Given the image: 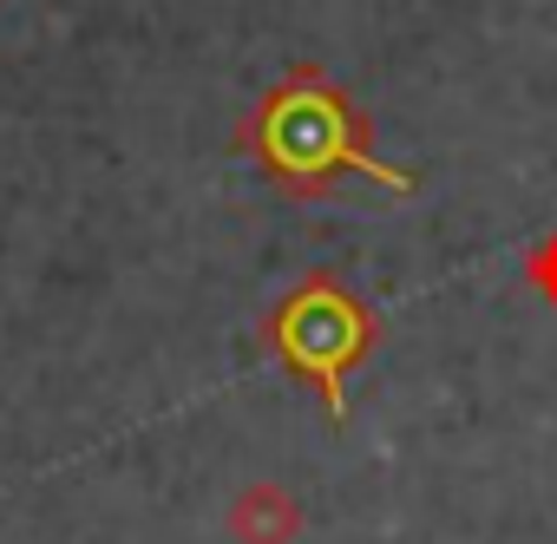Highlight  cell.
I'll list each match as a JSON object with an SVG mask.
<instances>
[{
  "label": "cell",
  "mask_w": 557,
  "mask_h": 544,
  "mask_svg": "<svg viewBox=\"0 0 557 544\" xmlns=\"http://www.w3.org/2000/svg\"><path fill=\"white\" fill-rule=\"evenodd\" d=\"M230 537L236 544H296L302 537V498L275 479H256L230 505Z\"/></svg>",
  "instance_id": "3"
},
{
  "label": "cell",
  "mask_w": 557,
  "mask_h": 544,
  "mask_svg": "<svg viewBox=\"0 0 557 544\" xmlns=\"http://www.w3.org/2000/svg\"><path fill=\"white\" fill-rule=\"evenodd\" d=\"M236 145L269 171L275 190H289V197H329L342 184H374L387 197L420 190L413 171H394V164L374 158L361 106L322 66H296V73L275 79L249 106V119L236 125Z\"/></svg>",
  "instance_id": "1"
},
{
  "label": "cell",
  "mask_w": 557,
  "mask_h": 544,
  "mask_svg": "<svg viewBox=\"0 0 557 544\" xmlns=\"http://www.w3.org/2000/svg\"><path fill=\"white\" fill-rule=\"evenodd\" d=\"M524 283H531V296H537V302H550V309H557V230L531 243V256H524Z\"/></svg>",
  "instance_id": "4"
},
{
  "label": "cell",
  "mask_w": 557,
  "mask_h": 544,
  "mask_svg": "<svg viewBox=\"0 0 557 544\" xmlns=\"http://www.w3.org/2000/svg\"><path fill=\"white\" fill-rule=\"evenodd\" d=\"M262 342H269V355L283 361L296 381L315 387L329 426H348V381H355V374L368 368V355L381 348V316H374L342 276L315 269V276H302L283 302L269 309Z\"/></svg>",
  "instance_id": "2"
}]
</instances>
